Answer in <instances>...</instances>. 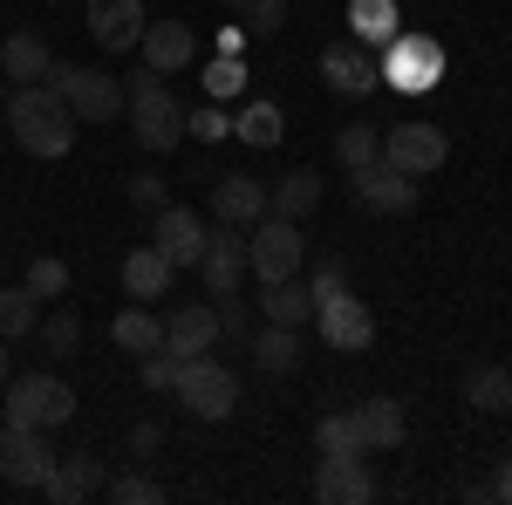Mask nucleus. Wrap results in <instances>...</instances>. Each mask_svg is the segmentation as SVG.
<instances>
[{
	"instance_id": "f257e3e1",
	"label": "nucleus",
	"mask_w": 512,
	"mask_h": 505,
	"mask_svg": "<svg viewBox=\"0 0 512 505\" xmlns=\"http://www.w3.org/2000/svg\"><path fill=\"white\" fill-rule=\"evenodd\" d=\"M7 130H14V144L28 157H48V164L76 151V110H69V96L55 82H21L7 96Z\"/></svg>"
},
{
	"instance_id": "f03ea898",
	"label": "nucleus",
	"mask_w": 512,
	"mask_h": 505,
	"mask_svg": "<svg viewBox=\"0 0 512 505\" xmlns=\"http://www.w3.org/2000/svg\"><path fill=\"white\" fill-rule=\"evenodd\" d=\"M171 396L192 410L198 424H226L239 410V376L219 362V355H192V362H178V383H171Z\"/></svg>"
},
{
	"instance_id": "7ed1b4c3",
	"label": "nucleus",
	"mask_w": 512,
	"mask_h": 505,
	"mask_svg": "<svg viewBox=\"0 0 512 505\" xmlns=\"http://www.w3.org/2000/svg\"><path fill=\"white\" fill-rule=\"evenodd\" d=\"M76 417V389L62 376H14L0 396V424H28V430H62Z\"/></svg>"
},
{
	"instance_id": "20e7f679",
	"label": "nucleus",
	"mask_w": 512,
	"mask_h": 505,
	"mask_svg": "<svg viewBox=\"0 0 512 505\" xmlns=\"http://www.w3.org/2000/svg\"><path fill=\"white\" fill-rule=\"evenodd\" d=\"M301 260H308L301 219L267 212V219H253V226H246V273H253L260 287H267V280H287V273H301Z\"/></svg>"
},
{
	"instance_id": "39448f33",
	"label": "nucleus",
	"mask_w": 512,
	"mask_h": 505,
	"mask_svg": "<svg viewBox=\"0 0 512 505\" xmlns=\"http://www.w3.org/2000/svg\"><path fill=\"white\" fill-rule=\"evenodd\" d=\"M48 82L69 96V110H76V123H110L130 110V96H123V82L110 76V69H89V62H55L48 69Z\"/></svg>"
},
{
	"instance_id": "423d86ee",
	"label": "nucleus",
	"mask_w": 512,
	"mask_h": 505,
	"mask_svg": "<svg viewBox=\"0 0 512 505\" xmlns=\"http://www.w3.org/2000/svg\"><path fill=\"white\" fill-rule=\"evenodd\" d=\"M383 82L390 89H403V96H424V89H437V76H444V48H437L431 35H403L396 28L390 41H383Z\"/></svg>"
},
{
	"instance_id": "0eeeda50",
	"label": "nucleus",
	"mask_w": 512,
	"mask_h": 505,
	"mask_svg": "<svg viewBox=\"0 0 512 505\" xmlns=\"http://www.w3.org/2000/svg\"><path fill=\"white\" fill-rule=\"evenodd\" d=\"M444 157H451V137L424 117L383 130V164H396L403 178H431V171H444Z\"/></svg>"
},
{
	"instance_id": "6e6552de",
	"label": "nucleus",
	"mask_w": 512,
	"mask_h": 505,
	"mask_svg": "<svg viewBox=\"0 0 512 505\" xmlns=\"http://www.w3.org/2000/svg\"><path fill=\"white\" fill-rule=\"evenodd\" d=\"M315 328H321V342H328V349H342V355L376 349V314H369V301L349 294V287L315 301Z\"/></svg>"
},
{
	"instance_id": "1a4fd4ad",
	"label": "nucleus",
	"mask_w": 512,
	"mask_h": 505,
	"mask_svg": "<svg viewBox=\"0 0 512 505\" xmlns=\"http://www.w3.org/2000/svg\"><path fill=\"white\" fill-rule=\"evenodd\" d=\"M55 471V444H48V430H28V424H0V478L7 485H35Z\"/></svg>"
},
{
	"instance_id": "9d476101",
	"label": "nucleus",
	"mask_w": 512,
	"mask_h": 505,
	"mask_svg": "<svg viewBox=\"0 0 512 505\" xmlns=\"http://www.w3.org/2000/svg\"><path fill=\"white\" fill-rule=\"evenodd\" d=\"M349 198L362 205V212H383V219H403L410 205H417V178H403L396 164H362V171H349Z\"/></svg>"
},
{
	"instance_id": "9b49d317",
	"label": "nucleus",
	"mask_w": 512,
	"mask_h": 505,
	"mask_svg": "<svg viewBox=\"0 0 512 505\" xmlns=\"http://www.w3.org/2000/svg\"><path fill=\"white\" fill-rule=\"evenodd\" d=\"M130 137H137L144 151H178V144H185V110L171 103V89L130 96Z\"/></svg>"
},
{
	"instance_id": "f8f14e48",
	"label": "nucleus",
	"mask_w": 512,
	"mask_h": 505,
	"mask_svg": "<svg viewBox=\"0 0 512 505\" xmlns=\"http://www.w3.org/2000/svg\"><path fill=\"white\" fill-rule=\"evenodd\" d=\"M205 239H212V226H205L198 212H185V205H164V212H151V246H158L171 267H198Z\"/></svg>"
},
{
	"instance_id": "ddd939ff",
	"label": "nucleus",
	"mask_w": 512,
	"mask_h": 505,
	"mask_svg": "<svg viewBox=\"0 0 512 505\" xmlns=\"http://www.w3.org/2000/svg\"><path fill=\"white\" fill-rule=\"evenodd\" d=\"M321 82L335 96H376L383 89V69H376V55L362 41H335V48H321Z\"/></svg>"
},
{
	"instance_id": "4468645a",
	"label": "nucleus",
	"mask_w": 512,
	"mask_h": 505,
	"mask_svg": "<svg viewBox=\"0 0 512 505\" xmlns=\"http://www.w3.org/2000/svg\"><path fill=\"white\" fill-rule=\"evenodd\" d=\"M144 7L151 0H89V41L103 55H123L144 41Z\"/></svg>"
},
{
	"instance_id": "2eb2a0df",
	"label": "nucleus",
	"mask_w": 512,
	"mask_h": 505,
	"mask_svg": "<svg viewBox=\"0 0 512 505\" xmlns=\"http://www.w3.org/2000/svg\"><path fill=\"white\" fill-rule=\"evenodd\" d=\"M164 349L178 355V362H192V355H212L219 349V308H205V301H185V308L164 314Z\"/></svg>"
},
{
	"instance_id": "dca6fc26",
	"label": "nucleus",
	"mask_w": 512,
	"mask_h": 505,
	"mask_svg": "<svg viewBox=\"0 0 512 505\" xmlns=\"http://www.w3.org/2000/svg\"><path fill=\"white\" fill-rule=\"evenodd\" d=\"M198 280H205V294H239V280H246V233L239 226H219V233L205 239Z\"/></svg>"
},
{
	"instance_id": "f3484780",
	"label": "nucleus",
	"mask_w": 512,
	"mask_h": 505,
	"mask_svg": "<svg viewBox=\"0 0 512 505\" xmlns=\"http://www.w3.org/2000/svg\"><path fill=\"white\" fill-rule=\"evenodd\" d=\"M110 485V471H103V458L96 451H76V458H55V471L41 478V492L55 505H82V499H96Z\"/></svg>"
},
{
	"instance_id": "a211bd4d",
	"label": "nucleus",
	"mask_w": 512,
	"mask_h": 505,
	"mask_svg": "<svg viewBox=\"0 0 512 505\" xmlns=\"http://www.w3.org/2000/svg\"><path fill=\"white\" fill-rule=\"evenodd\" d=\"M315 499L321 505H369L376 499L369 458H321L315 465Z\"/></svg>"
},
{
	"instance_id": "6ab92c4d",
	"label": "nucleus",
	"mask_w": 512,
	"mask_h": 505,
	"mask_svg": "<svg viewBox=\"0 0 512 505\" xmlns=\"http://www.w3.org/2000/svg\"><path fill=\"white\" fill-rule=\"evenodd\" d=\"M212 212H219V226H253V219H267L274 212V198H267V185L260 178H246V171H233V178H219L212 185Z\"/></svg>"
},
{
	"instance_id": "aec40b11",
	"label": "nucleus",
	"mask_w": 512,
	"mask_h": 505,
	"mask_svg": "<svg viewBox=\"0 0 512 505\" xmlns=\"http://www.w3.org/2000/svg\"><path fill=\"white\" fill-rule=\"evenodd\" d=\"M355 430H362V451L376 458V451H396V444L410 437V417H403L396 396H362V403H355Z\"/></svg>"
},
{
	"instance_id": "412c9836",
	"label": "nucleus",
	"mask_w": 512,
	"mask_h": 505,
	"mask_svg": "<svg viewBox=\"0 0 512 505\" xmlns=\"http://www.w3.org/2000/svg\"><path fill=\"white\" fill-rule=\"evenodd\" d=\"M144 69H158V76H178V69H192V55H198V41L185 21H144Z\"/></svg>"
},
{
	"instance_id": "4be33fe9",
	"label": "nucleus",
	"mask_w": 512,
	"mask_h": 505,
	"mask_svg": "<svg viewBox=\"0 0 512 505\" xmlns=\"http://www.w3.org/2000/svg\"><path fill=\"white\" fill-rule=\"evenodd\" d=\"M171 273H178V267L164 260L158 246H130V253H123V294L151 308L158 294H171Z\"/></svg>"
},
{
	"instance_id": "5701e85b",
	"label": "nucleus",
	"mask_w": 512,
	"mask_h": 505,
	"mask_svg": "<svg viewBox=\"0 0 512 505\" xmlns=\"http://www.w3.org/2000/svg\"><path fill=\"white\" fill-rule=\"evenodd\" d=\"M48 69H55V55H48V41H41L35 28L0 41V76L14 82V89H21V82H48Z\"/></svg>"
},
{
	"instance_id": "b1692460",
	"label": "nucleus",
	"mask_w": 512,
	"mask_h": 505,
	"mask_svg": "<svg viewBox=\"0 0 512 505\" xmlns=\"http://www.w3.org/2000/svg\"><path fill=\"white\" fill-rule=\"evenodd\" d=\"M260 321H280V328H301V321H315V287H308L301 273H287V280H267V294H260Z\"/></svg>"
},
{
	"instance_id": "393cba45",
	"label": "nucleus",
	"mask_w": 512,
	"mask_h": 505,
	"mask_svg": "<svg viewBox=\"0 0 512 505\" xmlns=\"http://www.w3.org/2000/svg\"><path fill=\"white\" fill-rule=\"evenodd\" d=\"M253 369H260V376H294V369H301V328L260 321V328H253Z\"/></svg>"
},
{
	"instance_id": "a878e982",
	"label": "nucleus",
	"mask_w": 512,
	"mask_h": 505,
	"mask_svg": "<svg viewBox=\"0 0 512 505\" xmlns=\"http://www.w3.org/2000/svg\"><path fill=\"white\" fill-rule=\"evenodd\" d=\"M465 403H472L478 417H506L512 410V369H499V362H472V369H465Z\"/></svg>"
},
{
	"instance_id": "bb28decb",
	"label": "nucleus",
	"mask_w": 512,
	"mask_h": 505,
	"mask_svg": "<svg viewBox=\"0 0 512 505\" xmlns=\"http://www.w3.org/2000/svg\"><path fill=\"white\" fill-rule=\"evenodd\" d=\"M110 342H117L123 355H137V362H144L151 349H164V321H158L151 308H144V301H130V308H123L117 321H110Z\"/></svg>"
},
{
	"instance_id": "cd10ccee",
	"label": "nucleus",
	"mask_w": 512,
	"mask_h": 505,
	"mask_svg": "<svg viewBox=\"0 0 512 505\" xmlns=\"http://www.w3.org/2000/svg\"><path fill=\"white\" fill-rule=\"evenodd\" d=\"M233 137L239 144H253V151H274L280 137H287V117H280V103H246L233 117Z\"/></svg>"
},
{
	"instance_id": "c85d7f7f",
	"label": "nucleus",
	"mask_w": 512,
	"mask_h": 505,
	"mask_svg": "<svg viewBox=\"0 0 512 505\" xmlns=\"http://www.w3.org/2000/svg\"><path fill=\"white\" fill-rule=\"evenodd\" d=\"M267 198H274L280 219H308L321 205V171H287L280 185H267Z\"/></svg>"
},
{
	"instance_id": "c756f323",
	"label": "nucleus",
	"mask_w": 512,
	"mask_h": 505,
	"mask_svg": "<svg viewBox=\"0 0 512 505\" xmlns=\"http://www.w3.org/2000/svg\"><path fill=\"white\" fill-rule=\"evenodd\" d=\"M349 28H355L362 48H383V41L403 28V21H396V0H349Z\"/></svg>"
},
{
	"instance_id": "7c9ffc66",
	"label": "nucleus",
	"mask_w": 512,
	"mask_h": 505,
	"mask_svg": "<svg viewBox=\"0 0 512 505\" xmlns=\"http://www.w3.org/2000/svg\"><path fill=\"white\" fill-rule=\"evenodd\" d=\"M376 157H383V123H342L335 164H342V171H362V164H376Z\"/></svg>"
},
{
	"instance_id": "2f4dec72",
	"label": "nucleus",
	"mask_w": 512,
	"mask_h": 505,
	"mask_svg": "<svg viewBox=\"0 0 512 505\" xmlns=\"http://www.w3.org/2000/svg\"><path fill=\"white\" fill-rule=\"evenodd\" d=\"M35 321H41V301L28 294V280H21V287H0V342L35 335Z\"/></svg>"
},
{
	"instance_id": "473e14b6",
	"label": "nucleus",
	"mask_w": 512,
	"mask_h": 505,
	"mask_svg": "<svg viewBox=\"0 0 512 505\" xmlns=\"http://www.w3.org/2000/svg\"><path fill=\"white\" fill-rule=\"evenodd\" d=\"M315 451H321V458H369V451H362V430H355V410L321 417V424H315Z\"/></svg>"
},
{
	"instance_id": "72a5a7b5",
	"label": "nucleus",
	"mask_w": 512,
	"mask_h": 505,
	"mask_svg": "<svg viewBox=\"0 0 512 505\" xmlns=\"http://www.w3.org/2000/svg\"><path fill=\"white\" fill-rule=\"evenodd\" d=\"M246 82H253V69H246L239 55H212V62H205V96H212V103L246 96Z\"/></svg>"
},
{
	"instance_id": "f704fd0d",
	"label": "nucleus",
	"mask_w": 512,
	"mask_h": 505,
	"mask_svg": "<svg viewBox=\"0 0 512 505\" xmlns=\"http://www.w3.org/2000/svg\"><path fill=\"white\" fill-rule=\"evenodd\" d=\"M35 335H41V349H48L55 362H62V355H76V342H82V321H76L69 308H55L48 321H35Z\"/></svg>"
},
{
	"instance_id": "c9c22d12",
	"label": "nucleus",
	"mask_w": 512,
	"mask_h": 505,
	"mask_svg": "<svg viewBox=\"0 0 512 505\" xmlns=\"http://www.w3.org/2000/svg\"><path fill=\"white\" fill-rule=\"evenodd\" d=\"M28 294H35V301H55V294H69V260H55V253L28 260Z\"/></svg>"
},
{
	"instance_id": "e433bc0d",
	"label": "nucleus",
	"mask_w": 512,
	"mask_h": 505,
	"mask_svg": "<svg viewBox=\"0 0 512 505\" xmlns=\"http://www.w3.org/2000/svg\"><path fill=\"white\" fill-rule=\"evenodd\" d=\"M185 137H198V144H226V137H233L226 103H205V110H192V117H185Z\"/></svg>"
},
{
	"instance_id": "4c0bfd02",
	"label": "nucleus",
	"mask_w": 512,
	"mask_h": 505,
	"mask_svg": "<svg viewBox=\"0 0 512 505\" xmlns=\"http://www.w3.org/2000/svg\"><path fill=\"white\" fill-rule=\"evenodd\" d=\"M103 492H110V505H158L164 499L158 478H137V471H130V478H110Z\"/></svg>"
},
{
	"instance_id": "58836bf2",
	"label": "nucleus",
	"mask_w": 512,
	"mask_h": 505,
	"mask_svg": "<svg viewBox=\"0 0 512 505\" xmlns=\"http://www.w3.org/2000/svg\"><path fill=\"white\" fill-rule=\"evenodd\" d=\"M137 369H144V389H151V396H164V389L178 383V355H171V349H151Z\"/></svg>"
},
{
	"instance_id": "ea45409f",
	"label": "nucleus",
	"mask_w": 512,
	"mask_h": 505,
	"mask_svg": "<svg viewBox=\"0 0 512 505\" xmlns=\"http://www.w3.org/2000/svg\"><path fill=\"white\" fill-rule=\"evenodd\" d=\"M246 28H253V35H280V28H287V0H253V7H246Z\"/></svg>"
},
{
	"instance_id": "a19ab883",
	"label": "nucleus",
	"mask_w": 512,
	"mask_h": 505,
	"mask_svg": "<svg viewBox=\"0 0 512 505\" xmlns=\"http://www.w3.org/2000/svg\"><path fill=\"white\" fill-rule=\"evenodd\" d=\"M130 205H137V212H164V178L158 171H137V178H130Z\"/></svg>"
},
{
	"instance_id": "79ce46f5",
	"label": "nucleus",
	"mask_w": 512,
	"mask_h": 505,
	"mask_svg": "<svg viewBox=\"0 0 512 505\" xmlns=\"http://www.w3.org/2000/svg\"><path fill=\"white\" fill-rule=\"evenodd\" d=\"M308 287H315V301H321V294H342V287H349V267H342V260H321Z\"/></svg>"
},
{
	"instance_id": "37998d69",
	"label": "nucleus",
	"mask_w": 512,
	"mask_h": 505,
	"mask_svg": "<svg viewBox=\"0 0 512 505\" xmlns=\"http://www.w3.org/2000/svg\"><path fill=\"white\" fill-rule=\"evenodd\" d=\"M246 328H253V321H246V308H239V294H219V335H246Z\"/></svg>"
},
{
	"instance_id": "c03bdc74",
	"label": "nucleus",
	"mask_w": 512,
	"mask_h": 505,
	"mask_svg": "<svg viewBox=\"0 0 512 505\" xmlns=\"http://www.w3.org/2000/svg\"><path fill=\"white\" fill-rule=\"evenodd\" d=\"M158 444H164L158 424H137V430H130V458H158Z\"/></svg>"
},
{
	"instance_id": "a18cd8bd",
	"label": "nucleus",
	"mask_w": 512,
	"mask_h": 505,
	"mask_svg": "<svg viewBox=\"0 0 512 505\" xmlns=\"http://www.w3.org/2000/svg\"><path fill=\"white\" fill-rule=\"evenodd\" d=\"M492 499L512 505V451H506V465H499V478H492Z\"/></svg>"
},
{
	"instance_id": "49530a36",
	"label": "nucleus",
	"mask_w": 512,
	"mask_h": 505,
	"mask_svg": "<svg viewBox=\"0 0 512 505\" xmlns=\"http://www.w3.org/2000/svg\"><path fill=\"white\" fill-rule=\"evenodd\" d=\"M226 7H233V14H246V7H253V0H226Z\"/></svg>"
},
{
	"instance_id": "de8ad7c7",
	"label": "nucleus",
	"mask_w": 512,
	"mask_h": 505,
	"mask_svg": "<svg viewBox=\"0 0 512 505\" xmlns=\"http://www.w3.org/2000/svg\"><path fill=\"white\" fill-rule=\"evenodd\" d=\"M0 376H7V349H0Z\"/></svg>"
}]
</instances>
